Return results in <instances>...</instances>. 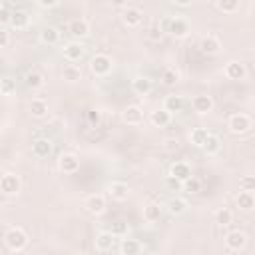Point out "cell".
<instances>
[{
  "mask_svg": "<svg viewBox=\"0 0 255 255\" xmlns=\"http://www.w3.org/2000/svg\"><path fill=\"white\" fill-rule=\"evenodd\" d=\"M159 28L163 34H169L173 38H185L189 34V24L185 18H163L159 22Z\"/></svg>",
  "mask_w": 255,
  "mask_h": 255,
  "instance_id": "1",
  "label": "cell"
},
{
  "mask_svg": "<svg viewBox=\"0 0 255 255\" xmlns=\"http://www.w3.org/2000/svg\"><path fill=\"white\" fill-rule=\"evenodd\" d=\"M227 128H229L231 133L241 135V133H247V131L253 128V120H251V116H247V114H243V112H237V114H231V116H229Z\"/></svg>",
  "mask_w": 255,
  "mask_h": 255,
  "instance_id": "2",
  "label": "cell"
},
{
  "mask_svg": "<svg viewBox=\"0 0 255 255\" xmlns=\"http://www.w3.org/2000/svg\"><path fill=\"white\" fill-rule=\"evenodd\" d=\"M4 243L12 251H22L28 245V235H26V231L22 227H10L4 233Z\"/></svg>",
  "mask_w": 255,
  "mask_h": 255,
  "instance_id": "3",
  "label": "cell"
},
{
  "mask_svg": "<svg viewBox=\"0 0 255 255\" xmlns=\"http://www.w3.org/2000/svg\"><path fill=\"white\" fill-rule=\"evenodd\" d=\"M90 70L94 76H108L112 70H114V60L108 56V54H96L92 60H90Z\"/></svg>",
  "mask_w": 255,
  "mask_h": 255,
  "instance_id": "4",
  "label": "cell"
},
{
  "mask_svg": "<svg viewBox=\"0 0 255 255\" xmlns=\"http://www.w3.org/2000/svg\"><path fill=\"white\" fill-rule=\"evenodd\" d=\"M22 189V179L16 173H4L0 177V191L4 195H18Z\"/></svg>",
  "mask_w": 255,
  "mask_h": 255,
  "instance_id": "5",
  "label": "cell"
},
{
  "mask_svg": "<svg viewBox=\"0 0 255 255\" xmlns=\"http://www.w3.org/2000/svg\"><path fill=\"white\" fill-rule=\"evenodd\" d=\"M58 169L64 173H76L80 169V159L76 153H60L58 157Z\"/></svg>",
  "mask_w": 255,
  "mask_h": 255,
  "instance_id": "6",
  "label": "cell"
},
{
  "mask_svg": "<svg viewBox=\"0 0 255 255\" xmlns=\"http://www.w3.org/2000/svg\"><path fill=\"white\" fill-rule=\"evenodd\" d=\"M84 207L88 209V213H92V215H100V213L106 211V197H104L102 193H92V195L86 197Z\"/></svg>",
  "mask_w": 255,
  "mask_h": 255,
  "instance_id": "7",
  "label": "cell"
},
{
  "mask_svg": "<svg viewBox=\"0 0 255 255\" xmlns=\"http://www.w3.org/2000/svg\"><path fill=\"white\" fill-rule=\"evenodd\" d=\"M84 56H86L84 44H80V42H68V44L64 46V58H66L70 64L80 62Z\"/></svg>",
  "mask_w": 255,
  "mask_h": 255,
  "instance_id": "8",
  "label": "cell"
},
{
  "mask_svg": "<svg viewBox=\"0 0 255 255\" xmlns=\"http://www.w3.org/2000/svg\"><path fill=\"white\" fill-rule=\"evenodd\" d=\"M141 20H143V12H141L139 8H135V6H126V8H124V12H122V22H124L126 26L135 28V26L141 24Z\"/></svg>",
  "mask_w": 255,
  "mask_h": 255,
  "instance_id": "9",
  "label": "cell"
},
{
  "mask_svg": "<svg viewBox=\"0 0 255 255\" xmlns=\"http://www.w3.org/2000/svg\"><path fill=\"white\" fill-rule=\"evenodd\" d=\"M225 245L231 249V251H241L245 245H247V235L239 229H233L225 235Z\"/></svg>",
  "mask_w": 255,
  "mask_h": 255,
  "instance_id": "10",
  "label": "cell"
},
{
  "mask_svg": "<svg viewBox=\"0 0 255 255\" xmlns=\"http://www.w3.org/2000/svg\"><path fill=\"white\" fill-rule=\"evenodd\" d=\"M223 74H225L227 80H243V78L247 76V68H245V64L233 60V62H227V64H225Z\"/></svg>",
  "mask_w": 255,
  "mask_h": 255,
  "instance_id": "11",
  "label": "cell"
},
{
  "mask_svg": "<svg viewBox=\"0 0 255 255\" xmlns=\"http://www.w3.org/2000/svg\"><path fill=\"white\" fill-rule=\"evenodd\" d=\"M169 177H173V179L179 181V183H183L185 179H189V177H191V167H189V163H185V161H175V163H171V167H169Z\"/></svg>",
  "mask_w": 255,
  "mask_h": 255,
  "instance_id": "12",
  "label": "cell"
},
{
  "mask_svg": "<svg viewBox=\"0 0 255 255\" xmlns=\"http://www.w3.org/2000/svg\"><path fill=\"white\" fill-rule=\"evenodd\" d=\"M68 32L74 36V38H86L88 34H90V24H88V20H84V18H74V20H70V24H68Z\"/></svg>",
  "mask_w": 255,
  "mask_h": 255,
  "instance_id": "13",
  "label": "cell"
},
{
  "mask_svg": "<svg viewBox=\"0 0 255 255\" xmlns=\"http://www.w3.org/2000/svg\"><path fill=\"white\" fill-rule=\"evenodd\" d=\"M108 193H110V197L116 199V201H126L128 195H129V185H128L126 181H112V183L108 185Z\"/></svg>",
  "mask_w": 255,
  "mask_h": 255,
  "instance_id": "14",
  "label": "cell"
},
{
  "mask_svg": "<svg viewBox=\"0 0 255 255\" xmlns=\"http://www.w3.org/2000/svg\"><path fill=\"white\" fill-rule=\"evenodd\" d=\"M114 243H116V237H112L108 231H98V233H96V239H94V247H96V251H100V253H108V251H112Z\"/></svg>",
  "mask_w": 255,
  "mask_h": 255,
  "instance_id": "15",
  "label": "cell"
},
{
  "mask_svg": "<svg viewBox=\"0 0 255 255\" xmlns=\"http://www.w3.org/2000/svg\"><path fill=\"white\" fill-rule=\"evenodd\" d=\"M191 108L197 114H207V112L213 110V98L207 96V94H199V96H195L191 100Z\"/></svg>",
  "mask_w": 255,
  "mask_h": 255,
  "instance_id": "16",
  "label": "cell"
},
{
  "mask_svg": "<svg viewBox=\"0 0 255 255\" xmlns=\"http://www.w3.org/2000/svg\"><path fill=\"white\" fill-rule=\"evenodd\" d=\"M52 149H54V145H52V141L48 137H38L32 143V153L36 157H50L52 155Z\"/></svg>",
  "mask_w": 255,
  "mask_h": 255,
  "instance_id": "17",
  "label": "cell"
},
{
  "mask_svg": "<svg viewBox=\"0 0 255 255\" xmlns=\"http://www.w3.org/2000/svg\"><path fill=\"white\" fill-rule=\"evenodd\" d=\"M219 48H221V42H219V38H217V36H213V34L203 36V38H201V42H199V50H201L203 54H209V56L217 54V52H219Z\"/></svg>",
  "mask_w": 255,
  "mask_h": 255,
  "instance_id": "18",
  "label": "cell"
},
{
  "mask_svg": "<svg viewBox=\"0 0 255 255\" xmlns=\"http://www.w3.org/2000/svg\"><path fill=\"white\" fill-rule=\"evenodd\" d=\"M131 90H133V94H137V96H147V94L153 90V84H151V80L145 78V76H135V78L131 80Z\"/></svg>",
  "mask_w": 255,
  "mask_h": 255,
  "instance_id": "19",
  "label": "cell"
},
{
  "mask_svg": "<svg viewBox=\"0 0 255 255\" xmlns=\"http://www.w3.org/2000/svg\"><path fill=\"white\" fill-rule=\"evenodd\" d=\"M159 80H161L163 86H175V84L181 80V74H179V70L173 68V66H163V68H161V74H159Z\"/></svg>",
  "mask_w": 255,
  "mask_h": 255,
  "instance_id": "20",
  "label": "cell"
},
{
  "mask_svg": "<svg viewBox=\"0 0 255 255\" xmlns=\"http://www.w3.org/2000/svg\"><path fill=\"white\" fill-rule=\"evenodd\" d=\"M122 116H124V122L129 124V126H137V124H141V120H143V112H141V108L135 106V104L128 106Z\"/></svg>",
  "mask_w": 255,
  "mask_h": 255,
  "instance_id": "21",
  "label": "cell"
},
{
  "mask_svg": "<svg viewBox=\"0 0 255 255\" xmlns=\"http://www.w3.org/2000/svg\"><path fill=\"white\" fill-rule=\"evenodd\" d=\"M10 26L16 28V30H24L30 26V14L24 12V10H14L12 16H10Z\"/></svg>",
  "mask_w": 255,
  "mask_h": 255,
  "instance_id": "22",
  "label": "cell"
},
{
  "mask_svg": "<svg viewBox=\"0 0 255 255\" xmlns=\"http://www.w3.org/2000/svg\"><path fill=\"white\" fill-rule=\"evenodd\" d=\"M235 203L241 211H251L255 207V197L251 191H239L237 197H235Z\"/></svg>",
  "mask_w": 255,
  "mask_h": 255,
  "instance_id": "23",
  "label": "cell"
},
{
  "mask_svg": "<svg viewBox=\"0 0 255 255\" xmlns=\"http://www.w3.org/2000/svg\"><path fill=\"white\" fill-rule=\"evenodd\" d=\"M165 209L171 213V215H183L187 211V201L183 197H171L167 203H165Z\"/></svg>",
  "mask_w": 255,
  "mask_h": 255,
  "instance_id": "24",
  "label": "cell"
},
{
  "mask_svg": "<svg viewBox=\"0 0 255 255\" xmlns=\"http://www.w3.org/2000/svg\"><path fill=\"white\" fill-rule=\"evenodd\" d=\"M161 211H163L161 203H157V201H149V203L143 207V219L149 221V223H153V221H157V219L161 217Z\"/></svg>",
  "mask_w": 255,
  "mask_h": 255,
  "instance_id": "25",
  "label": "cell"
},
{
  "mask_svg": "<svg viewBox=\"0 0 255 255\" xmlns=\"http://www.w3.org/2000/svg\"><path fill=\"white\" fill-rule=\"evenodd\" d=\"M40 42L42 44H48V46H54L60 42V32L56 26H46L42 32H40Z\"/></svg>",
  "mask_w": 255,
  "mask_h": 255,
  "instance_id": "26",
  "label": "cell"
},
{
  "mask_svg": "<svg viewBox=\"0 0 255 255\" xmlns=\"http://www.w3.org/2000/svg\"><path fill=\"white\" fill-rule=\"evenodd\" d=\"M163 110H165L167 114H177V112H181V110H183V98H181V96H175V94L167 96V98L163 100Z\"/></svg>",
  "mask_w": 255,
  "mask_h": 255,
  "instance_id": "27",
  "label": "cell"
},
{
  "mask_svg": "<svg viewBox=\"0 0 255 255\" xmlns=\"http://www.w3.org/2000/svg\"><path fill=\"white\" fill-rule=\"evenodd\" d=\"M201 149H203L207 155L217 153V151L221 149V137H219V135H215V133H207V137H205V141H203Z\"/></svg>",
  "mask_w": 255,
  "mask_h": 255,
  "instance_id": "28",
  "label": "cell"
},
{
  "mask_svg": "<svg viewBox=\"0 0 255 255\" xmlns=\"http://www.w3.org/2000/svg\"><path fill=\"white\" fill-rule=\"evenodd\" d=\"M141 243L137 241V239H124L122 241V245H120V251H122V255H139L141 253Z\"/></svg>",
  "mask_w": 255,
  "mask_h": 255,
  "instance_id": "29",
  "label": "cell"
},
{
  "mask_svg": "<svg viewBox=\"0 0 255 255\" xmlns=\"http://www.w3.org/2000/svg\"><path fill=\"white\" fill-rule=\"evenodd\" d=\"M24 82H26L28 88H42V86L46 84V78H44L42 72H38V70H30V72L24 76Z\"/></svg>",
  "mask_w": 255,
  "mask_h": 255,
  "instance_id": "30",
  "label": "cell"
},
{
  "mask_svg": "<svg viewBox=\"0 0 255 255\" xmlns=\"http://www.w3.org/2000/svg\"><path fill=\"white\" fill-rule=\"evenodd\" d=\"M30 114H32V118H44L48 114V102L42 98H34L30 102Z\"/></svg>",
  "mask_w": 255,
  "mask_h": 255,
  "instance_id": "31",
  "label": "cell"
},
{
  "mask_svg": "<svg viewBox=\"0 0 255 255\" xmlns=\"http://www.w3.org/2000/svg\"><path fill=\"white\" fill-rule=\"evenodd\" d=\"M149 122H151V126H155V128H163V126H167V124L171 122V114H167L163 108H161V110H155V112H151Z\"/></svg>",
  "mask_w": 255,
  "mask_h": 255,
  "instance_id": "32",
  "label": "cell"
},
{
  "mask_svg": "<svg viewBox=\"0 0 255 255\" xmlns=\"http://www.w3.org/2000/svg\"><path fill=\"white\" fill-rule=\"evenodd\" d=\"M62 78H64L66 82L74 84V82L82 80V70H80L76 64H66V66H64V70H62Z\"/></svg>",
  "mask_w": 255,
  "mask_h": 255,
  "instance_id": "33",
  "label": "cell"
},
{
  "mask_svg": "<svg viewBox=\"0 0 255 255\" xmlns=\"http://www.w3.org/2000/svg\"><path fill=\"white\" fill-rule=\"evenodd\" d=\"M201 187H203L201 179H199V177H193V175L181 183V189H183L185 193H189V195H197V193L201 191Z\"/></svg>",
  "mask_w": 255,
  "mask_h": 255,
  "instance_id": "34",
  "label": "cell"
},
{
  "mask_svg": "<svg viewBox=\"0 0 255 255\" xmlns=\"http://www.w3.org/2000/svg\"><path fill=\"white\" fill-rule=\"evenodd\" d=\"M215 8L221 10L223 14H233L239 10V0H217Z\"/></svg>",
  "mask_w": 255,
  "mask_h": 255,
  "instance_id": "35",
  "label": "cell"
},
{
  "mask_svg": "<svg viewBox=\"0 0 255 255\" xmlns=\"http://www.w3.org/2000/svg\"><path fill=\"white\" fill-rule=\"evenodd\" d=\"M207 129L205 128H193L191 129V133H189V141L195 145V147H201L203 145V141H205V137H207Z\"/></svg>",
  "mask_w": 255,
  "mask_h": 255,
  "instance_id": "36",
  "label": "cell"
},
{
  "mask_svg": "<svg viewBox=\"0 0 255 255\" xmlns=\"http://www.w3.org/2000/svg\"><path fill=\"white\" fill-rule=\"evenodd\" d=\"M128 231H129V225H128L126 221H114V223L110 225V229H108V233H110L112 237H126Z\"/></svg>",
  "mask_w": 255,
  "mask_h": 255,
  "instance_id": "37",
  "label": "cell"
},
{
  "mask_svg": "<svg viewBox=\"0 0 255 255\" xmlns=\"http://www.w3.org/2000/svg\"><path fill=\"white\" fill-rule=\"evenodd\" d=\"M231 221H233V213H231V209L221 207V209L215 211V223H219L221 227H227Z\"/></svg>",
  "mask_w": 255,
  "mask_h": 255,
  "instance_id": "38",
  "label": "cell"
},
{
  "mask_svg": "<svg viewBox=\"0 0 255 255\" xmlns=\"http://www.w3.org/2000/svg\"><path fill=\"white\" fill-rule=\"evenodd\" d=\"M16 92V82L12 78H2L0 80V94L2 96H12Z\"/></svg>",
  "mask_w": 255,
  "mask_h": 255,
  "instance_id": "39",
  "label": "cell"
},
{
  "mask_svg": "<svg viewBox=\"0 0 255 255\" xmlns=\"http://www.w3.org/2000/svg\"><path fill=\"white\" fill-rule=\"evenodd\" d=\"M86 122H88L92 128H98L100 122H102V114H100V110H90V112L86 114Z\"/></svg>",
  "mask_w": 255,
  "mask_h": 255,
  "instance_id": "40",
  "label": "cell"
},
{
  "mask_svg": "<svg viewBox=\"0 0 255 255\" xmlns=\"http://www.w3.org/2000/svg\"><path fill=\"white\" fill-rule=\"evenodd\" d=\"M239 187H241V191H253L255 189V177L253 175H243L239 179Z\"/></svg>",
  "mask_w": 255,
  "mask_h": 255,
  "instance_id": "41",
  "label": "cell"
},
{
  "mask_svg": "<svg viewBox=\"0 0 255 255\" xmlns=\"http://www.w3.org/2000/svg\"><path fill=\"white\" fill-rule=\"evenodd\" d=\"M163 147H165L167 151H175V149H179V139L169 137V139H165V141H163Z\"/></svg>",
  "mask_w": 255,
  "mask_h": 255,
  "instance_id": "42",
  "label": "cell"
},
{
  "mask_svg": "<svg viewBox=\"0 0 255 255\" xmlns=\"http://www.w3.org/2000/svg\"><path fill=\"white\" fill-rule=\"evenodd\" d=\"M10 44V32L6 28H0V48H6Z\"/></svg>",
  "mask_w": 255,
  "mask_h": 255,
  "instance_id": "43",
  "label": "cell"
},
{
  "mask_svg": "<svg viewBox=\"0 0 255 255\" xmlns=\"http://www.w3.org/2000/svg\"><path fill=\"white\" fill-rule=\"evenodd\" d=\"M161 36H163V32H161L159 24H155V26H151V28H149V38H153V40H159Z\"/></svg>",
  "mask_w": 255,
  "mask_h": 255,
  "instance_id": "44",
  "label": "cell"
},
{
  "mask_svg": "<svg viewBox=\"0 0 255 255\" xmlns=\"http://www.w3.org/2000/svg\"><path fill=\"white\" fill-rule=\"evenodd\" d=\"M10 16H12V12H8L6 8L0 12V28H4L6 24H10Z\"/></svg>",
  "mask_w": 255,
  "mask_h": 255,
  "instance_id": "45",
  "label": "cell"
},
{
  "mask_svg": "<svg viewBox=\"0 0 255 255\" xmlns=\"http://www.w3.org/2000/svg\"><path fill=\"white\" fill-rule=\"evenodd\" d=\"M38 6H40V8H44V10H48V8H56V6H58V2H56V0H40V2H38Z\"/></svg>",
  "mask_w": 255,
  "mask_h": 255,
  "instance_id": "46",
  "label": "cell"
},
{
  "mask_svg": "<svg viewBox=\"0 0 255 255\" xmlns=\"http://www.w3.org/2000/svg\"><path fill=\"white\" fill-rule=\"evenodd\" d=\"M171 4L177 8H187V6H191V0H173Z\"/></svg>",
  "mask_w": 255,
  "mask_h": 255,
  "instance_id": "47",
  "label": "cell"
},
{
  "mask_svg": "<svg viewBox=\"0 0 255 255\" xmlns=\"http://www.w3.org/2000/svg\"><path fill=\"white\" fill-rule=\"evenodd\" d=\"M4 8H6V6H4V2H0V12H2Z\"/></svg>",
  "mask_w": 255,
  "mask_h": 255,
  "instance_id": "48",
  "label": "cell"
},
{
  "mask_svg": "<svg viewBox=\"0 0 255 255\" xmlns=\"http://www.w3.org/2000/svg\"><path fill=\"white\" fill-rule=\"evenodd\" d=\"M149 255H161V253H149Z\"/></svg>",
  "mask_w": 255,
  "mask_h": 255,
  "instance_id": "49",
  "label": "cell"
},
{
  "mask_svg": "<svg viewBox=\"0 0 255 255\" xmlns=\"http://www.w3.org/2000/svg\"><path fill=\"white\" fill-rule=\"evenodd\" d=\"M185 255H189V253H185Z\"/></svg>",
  "mask_w": 255,
  "mask_h": 255,
  "instance_id": "50",
  "label": "cell"
}]
</instances>
